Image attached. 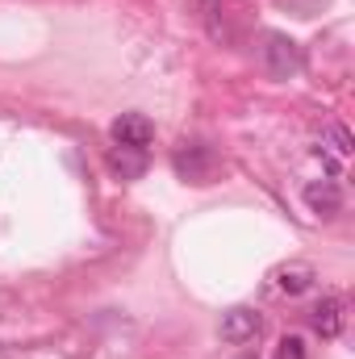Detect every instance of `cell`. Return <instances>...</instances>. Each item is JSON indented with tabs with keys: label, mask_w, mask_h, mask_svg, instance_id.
I'll return each mask as SVG.
<instances>
[{
	"label": "cell",
	"mask_w": 355,
	"mask_h": 359,
	"mask_svg": "<svg viewBox=\"0 0 355 359\" xmlns=\"http://www.w3.org/2000/svg\"><path fill=\"white\" fill-rule=\"evenodd\" d=\"M109 138L113 147H126V151H147L151 138H155V126L147 113H121L113 126H109Z\"/></svg>",
	"instance_id": "1"
},
{
	"label": "cell",
	"mask_w": 355,
	"mask_h": 359,
	"mask_svg": "<svg viewBox=\"0 0 355 359\" xmlns=\"http://www.w3.org/2000/svg\"><path fill=\"white\" fill-rule=\"evenodd\" d=\"M264 67L267 76H276V80H288L297 67H301V55H297V42L293 38H284V34H264Z\"/></svg>",
	"instance_id": "2"
},
{
	"label": "cell",
	"mask_w": 355,
	"mask_h": 359,
	"mask_svg": "<svg viewBox=\"0 0 355 359\" xmlns=\"http://www.w3.org/2000/svg\"><path fill=\"white\" fill-rule=\"evenodd\" d=\"M172 163H176V172L188 180V184H209V180H213V172H217L213 151H209V147H201V142H184V147L176 151V159H172Z\"/></svg>",
	"instance_id": "3"
},
{
	"label": "cell",
	"mask_w": 355,
	"mask_h": 359,
	"mask_svg": "<svg viewBox=\"0 0 355 359\" xmlns=\"http://www.w3.org/2000/svg\"><path fill=\"white\" fill-rule=\"evenodd\" d=\"M301 196H305L309 213H318V217H335V213H343V188H339L335 180H309Z\"/></svg>",
	"instance_id": "4"
},
{
	"label": "cell",
	"mask_w": 355,
	"mask_h": 359,
	"mask_svg": "<svg viewBox=\"0 0 355 359\" xmlns=\"http://www.w3.org/2000/svg\"><path fill=\"white\" fill-rule=\"evenodd\" d=\"M326 163H330V172H339V163L351 155V134H347V126H339V121H330L326 130H322V138H318V147H314Z\"/></svg>",
	"instance_id": "5"
},
{
	"label": "cell",
	"mask_w": 355,
	"mask_h": 359,
	"mask_svg": "<svg viewBox=\"0 0 355 359\" xmlns=\"http://www.w3.org/2000/svg\"><path fill=\"white\" fill-rule=\"evenodd\" d=\"M260 334V313L255 309H230L226 318H222V339L226 343H234V347H243V343H251Z\"/></svg>",
	"instance_id": "6"
},
{
	"label": "cell",
	"mask_w": 355,
	"mask_h": 359,
	"mask_svg": "<svg viewBox=\"0 0 355 359\" xmlns=\"http://www.w3.org/2000/svg\"><path fill=\"white\" fill-rule=\"evenodd\" d=\"M343 297H322L318 305H314V313H309V322H314V330L322 334V339H339L343 334Z\"/></svg>",
	"instance_id": "7"
},
{
	"label": "cell",
	"mask_w": 355,
	"mask_h": 359,
	"mask_svg": "<svg viewBox=\"0 0 355 359\" xmlns=\"http://www.w3.org/2000/svg\"><path fill=\"white\" fill-rule=\"evenodd\" d=\"M272 280H276V288H280L284 297H301V292H309V288H314V280H318V276H314L309 264H284V268H276Z\"/></svg>",
	"instance_id": "8"
},
{
	"label": "cell",
	"mask_w": 355,
	"mask_h": 359,
	"mask_svg": "<svg viewBox=\"0 0 355 359\" xmlns=\"http://www.w3.org/2000/svg\"><path fill=\"white\" fill-rule=\"evenodd\" d=\"M109 168H113L121 180H138L142 172H147V151H126V147H113Z\"/></svg>",
	"instance_id": "9"
},
{
	"label": "cell",
	"mask_w": 355,
	"mask_h": 359,
	"mask_svg": "<svg viewBox=\"0 0 355 359\" xmlns=\"http://www.w3.org/2000/svg\"><path fill=\"white\" fill-rule=\"evenodd\" d=\"M305 355H309V347H305L301 334H284V339L276 343V359H305Z\"/></svg>",
	"instance_id": "10"
}]
</instances>
